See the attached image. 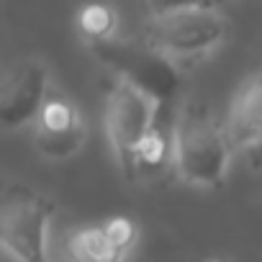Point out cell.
I'll list each match as a JSON object with an SVG mask.
<instances>
[{
    "label": "cell",
    "mask_w": 262,
    "mask_h": 262,
    "mask_svg": "<svg viewBox=\"0 0 262 262\" xmlns=\"http://www.w3.org/2000/svg\"><path fill=\"white\" fill-rule=\"evenodd\" d=\"M229 142L211 111L198 103L183 105L172 126V165L188 185L216 188L226 178Z\"/></svg>",
    "instance_id": "1"
},
{
    "label": "cell",
    "mask_w": 262,
    "mask_h": 262,
    "mask_svg": "<svg viewBox=\"0 0 262 262\" xmlns=\"http://www.w3.org/2000/svg\"><path fill=\"white\" fill-rule=\"evenodd\" d=\"M90 52L100 64H105L118 80L139 88L160 105L170 103L180 90V70L170 57L152 49L147 41H123V39H98L88 41Z\"/></svg>",
    "instance_id": "2"
},
{
    "label": "cell",
    "mask_w": 262,
    "mask_h": 262,
    "mask_svg": "<svg viewBox=\"0 0 262 262\" xmlns=\"http://www.w3.org/2000/svg\"><path fill=\"white\" fill-rule=\"evenodd\" d=\"M160 113V103L139 88L116 80L105 95V131L128 180H137V155Z\"/></svg>",
    "instance_id": "3"
},
{
    "label": "cell",
    "mask_w": 262,
    "mask_h": 262,
    "mask_svg": "<svg viewBox=\"0 0 262 262\" xmlns=\"http://www.w3.org/2000/svg\"><path fill=\"white\" fill-rule=\"evenodd\" d=\"M54 213L52 201L29 190L11 188L0 195V249L18 262L47 259V229Z\"/></svg>",
    "instance_id": "4"
},
{
    "label": "cell",
    "mask_w": 262,
    "mask_h": 262,
    "mask_svg": "<svg viewBox=\"0 0 262 262\" xmlns=\"http://www.w3.org/2000/svg\"><path fill=\"white\" fill-rule=\"evenodd\" d=\"M226 36L224 16L213 6L178 8L152 16L147 26V44L165 57H198L221 44Z\"/></svg>",
    "instance_id": "5"
},
{
    "label": "cell",
    "mask_w": 262,
    "mask_h": 262,
    "mask_svg": "<svg viewBox=\"0 0 262 262\" xmlns=\"http://www.w3.org/2000/svg\"><path fill=\"white\" fill-rule=\"evenodd\" d=\"M82 137H85V131H82L77 108L62 95L44 98V103L36 113L39 152L49 160H67L80 149Z\"/></svg>",
    "instance_id": "6"
},
{
    "label": "cell",
    "mask_w": 262,
    "mask_h": 262,
    "mask_svg": "<svg viewBox=\"0 0 262 262\" xmlns=\"http://www.w3.org/2000/svg\"><path fill=\"white\" fill-rule=\"evenodd\" d=\"M47 98V67L36 59L26 62L0 93V126L21 128L31 123Z\"/></svg>",
    "instance_id": "7"
},
{
    "label": "cell",
    "mask_w": 262,
    "mask_h": 262,
    "mask_svg": "<svg viewBox=\"0 0 262 262\" xmlns=\"http://www.w3.org/2000/svg\"><path fill=\"white\" fill-rule=\"evenodd\" d=\"M224 137L229 147L234 149H257L262 137V85L259 75H252L242 82V88L234 95Z\"/></svg>",
    "instance_id": "8"
},
{
    "label": "cell",
    "mask_w": 262,
    "mask_h": 262,
    "mask_svg": "<svg viewBox=\"0 0 262 262\" xmlns=\"http://www.w3.org/2000/svg\"><path fill=\"white\" fill-rule=\"evenodd\" d=\"M70 262H121L123 252L108 242L100 226L80 229L67 239Z\"/></svg>",
    "instance_id": "9"
},
{
    "label": "cell",
    "mask_w": 262,
    "mask_h": 262,
    "mask_svg": "<svg viewBox=\"0 0 262 262\" xmlns=\"http://www.w3.org/2000/svg\"><path fill=\"white\" fill-rule=\"evenodd\" d=\"M77 29L88 41L108 39L116 31V11L105 3H88L77 13Z\"/></svg>",
    "instance_id": "10"
},
{
    "label": "cell",
    "mask_w": 262,
    "mask_h": 262,
    "mask_svg": "<svg viewBox=\"0 0 262 262\" xmlns=\"http://www.w3.org/2000/svg\"><path fill=\"white\" fill-rule=\"evenodd\" d=\"M100 229H103V234L108 236V242H111L113 247H118L121 252H126L131 244H134V239H137V226H134V221L123 219V216H116V219L105 221Z\"/></svg>",
    "instance_id": "11"
},
{
    "label": "cell",
    "mask_w": 262,
    "mask_h": 262,
    "mask_svg": "<svg viewBox=\"0 0 262 262\" xmlns=\"http://www.w3.org/2000/svg\"><path fill=\"white\" fill-rule=\"evenodd\" d=\"M216 0H147V8L152 16H162L178 8H190V6H213Z\"/></svg>",
    "instance_id": "12"
},
{
    "label": "cell",
    "mask_w": 262,
    "mask_h": 262,
    "mask_svg": "<svg viewBox=\"0 0 262 262\" xmlns=\"http://www.w3.org/2000/svg\"><path fill=\"white\" fill-rule=\"evenodd\" d=\"M211 262H221V259H211Z\"/></svg>",
    "instance_id": "13"
},
{
    "label": "cell",
    "mask_w": 262,
    "mask_h": 262,
    "mask_svg": "<svg viewBox=\"0 0 262 262\" xmlns=\"http://www.w3.org/2000/svg\"><path fill=\"white\" fill-rule=\"evenodd\" d=\"M216 3H219V0H216Z\"/></svg>",
    "instance_id": "14"
}]
</instances>
